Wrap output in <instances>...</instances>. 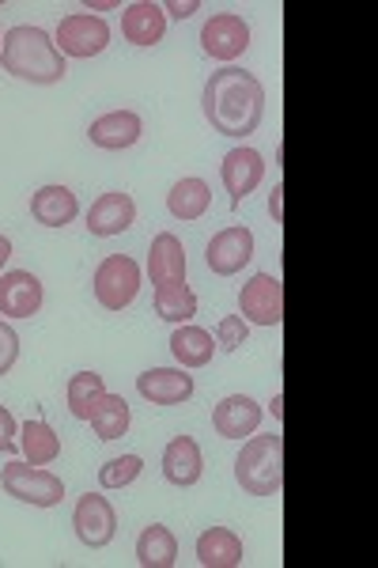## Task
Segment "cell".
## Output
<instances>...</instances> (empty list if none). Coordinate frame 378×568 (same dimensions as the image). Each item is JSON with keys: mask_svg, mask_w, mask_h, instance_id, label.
I'll use <instances>...</instances> for the list:
<instances>
[{"mask_svg": "<svg viewBox=\"0 0 378 568\" xmlns=\"http://www.w3.org/2000/svg\"><path fill=\"white\" fill-rule=\"evenodd\" d=\"M208 125L219 136H251L257 133L265 118V84L246 69L224 65L219 72H212L205 95H201Z\"/></svg>", "mask_w": 378, "mask_h": 568, "instance_id": "1", "label": "cell"}, {"mask_svg": "<svg viewBox=\"0 0 378 568\" xmlns=\"http://www.w3.org/2000/svg\"><path fill=\"white\" fill-rule=\"evenodd\" d=\"M0 69L8 77L23 80V84H61L64 72H69V61L61 58L58 42L42 31V27H12L0 42Z\"/></svg>", "mask_w": 378, "mask_h": 568, "instance_id": "2", "label": "cell"}, {"mask_svg": "<svg viewBox=\"0 0 378 568\" xmlns=\"http://www.w3.org/2000/svg\"><path fill=\"white\" fill-rule=\"evenodd\" d=\"M235 481L251 497H276L284 489V436H251L235 459Z\"/></svg>", "mask_w": 378, "mask_h": 568, "instance_id": "3", "label": "cell"}, {"mask_svg": "<svg viewBox=\"0 0 378 568\" xmlns=\"http://www.w3.org/2000/svg\"><path fill=\"white\" fill-rule=\"evenodd\" d=\"M0 489L8 493V497L31 504V508H58L64 500V481L58 478L53 470H45V466H31V463H8L4 470H0Z\"/></svg>", "mask_w": 378, "mask_h": 568, "instance_id": "4", "label": "cell"}, {"mask_svg": "<svg viewBox=\"0 0 378 568\" xmlns=\"http://www.w3.org/2000/svg\"><path fill=\"white\" fill-rule=\"evenodd\" d=\"M91 288H95V300L103 311H125L141 292V265L129 254H106L99 262L95 277H91Z\"/></svg>", "mask_w": 378, "mask_h": 568, "instance_id": "5", "label": "cell"}, {"mask_svg": "<svg viewBox=\"0 0 378 568\" xmlns=\"http://www.w3.org/2000/svg\"><path fill=\"white\" fill-rule=\"evenodd\" d=\"M53 42H58L61 58H99V53L110 45V27L106 20H99V16H88V12H76V16H64L58 23V34H53Z\"/></svg>", "mask_w": 378, "mask_h": 568, "instance_id": "6", "label": "cell"}, {"mask_svg": "<svg viewBox=\"0 0 378 568\" xmlns=\"http://www.w3.org/2000/svg\"><path fill=\"white\" fill-rule=\"evenodd\" d=\"M238 311L254 326H280L284 323V281L273 273H254L251 284L238 292Z\"/></svg>", "mask_w": 378, "mask_h": 568, "instance_id": "7", "label": "cell"}, {"mask_svg": "<svg viewBox=\"0 0 378 568\" xmlns=\"http://www.w3.org/2000/svg\"><path fill=\"white\" fill-rule=\"evenodd\" d=\"M72 527H76V538L88 549H106L118 535V511L103 493H84L76 500V511H72Z\"/></svg>", "mask_w": 378, "mask_h": 568, "instance_id": "8", "label": "cell"}, {"mask_svg": "<svg viewBox=\"0 0 378 568\" xmlns=\"http://www.w3.org/2000/svg\"><path fill=\"white\" fill-rule=\"evenodd\" d=\"M201 45H205L208 58L232 65L235 58H243V53L251 50V27H246L243 16H235V12H216L205 27H201Z\"/></svg>", "mask_w": 378, "mask_h": 568, "instance_id": "9", "label": "cell"}, {"mask_svg": "<svg viewBox=\"0 0 378 568\" xmlns=\"http://www.w3.org/2000/svg\"><path fill=\"white\" fill-rule=\"evenodd\" d=\"M251 258H254V232L243 224L216 232L205 246V262L216 277H235L243 265H251Z\"/></svg>", "mask_w": 378, "mask_h": 568, "instance_id": "10", "label": "cell"}, {"mask_svg": "<svg viewBox=\"0 0 378 568\" xmlns=\"http://www.w3.org/2000/svg\"><path fill=\"white\" fill-rule=\"evenodd\" d=\"M219 179H224V190L232 194V209H238L257 186H262V179H265L262 152L232 149V152L224 155V163H219Z\"/></svg>", "mask_w": 378, "mask_h": 568, "instance_id": "11", "label": "cell"}, {"mask_svg": "<svg viewBox=\"0 0 378 568\" xmlns=\"http://www.w3.org/2000/svg\"><path fill=\"white\" fill-rule=\"evenodd\" d=\"M45 288L31 270L0 273V315L8 318H31L42 311Z\"/></svg>", "mask_w": 378, "mask_h": 568, "instance_id": "12", "label": "cell"}, {"mask_svg": "<svg viewBox=\"0 0 378 568\" xmlns=\"http://www.w3.org/2000/svg\"><path fill=\"white\" fill-rule=\"evenodd\" d=\"M136 390L152 406H182V402L193 398L197 383H193V375L186 368H152L136 375Z\"/></svg>", "mask_w": 378, "mask_h": 568, "instance_id": "13", "label": "cell"}, {"mask_svg": "<svg viewBox=\"0 0 378 568\" xmlns=\"http://www.w3.org/2000/svg\"><path fill=\"white\" fill-rule=\"evenodd\" d=\"M141 133H144V122H141V114L136 110H110V114L103 118H95L91 122V144L95 149H103V152H125V149H133L136 141H141Z\"/></svg>", "mask_w": 378, "mask_h": 568, "instance_id": "14", "label": "cell"}, {"mask_svg": "<svg viewBox=\"0 0 378 568\" xmlns=\"http://www.w3.org/2000/svg\"><path fill=\"white\" fill-rule=\"evenodd\" d=\"M136 220V201L122 194V190H110L88 209V232L95 240H110V235H122L133 227Z\"/></svg>", "mask_w": 378, "mask_h": 568, "instance_id": "15", "label": "cell"}, {"mask_svg": "<svg viewBox=\"0 0 378 568\" xmlns=\"http://www.w3.org/2000/svg\"><path fill=\"white\" fill-rule=\"evenodd\" d=\"M257 425H262V406H257L251 394H227V398L212 409V428L224 439L254 436Z\"/></svg>", "mask_w": 378, "mask_h": 568, "instance_id": "16", "label": "cell"}, {"mask_svg": "<svg viewBox=\"0 0 378 568\" xmlns=\"http://www.w3.org/2000/svg\"><path fill=\"white\" fill-rule=\"evenodd\" d=\"M205 474V459H201V444L193 436H174L167 447H163V478H167L174 489H190V485L201 481Z\"/></svg>", "mask_w": 378, "mask_h": 568, "instance_id": "17", "label": "cell"}, {"mask_svg": "<svg viewBox=\"0 0 378 568\" xmlns=\"http://www.w3.org/2000/svg\"><path fill=\"white\" fill-rule=\"evenodd\" d=\"M147 277L160 288V284L171 281H186V246L174 232H160L152 240V251H147Z\"/></svg>", "mask_w": 378, "mask_h": 568, "instance_id": "18", "label": "cell"}, {"mask_svg": "<svg viewBox=\"0 0 378 568\" xmlns=\"http://www.w3.org/2000/svg\"><path fill=\"white\" fill-rule=\"evenodd\" d=\"M163 31H167V16H163V4H152V0H136V4L125 8L122 34L133 45L163 42Z\"/></svg>", "mask_w": 378, "mask_h": 568, "instance_id": "19", "label": "cell"}, {"mask_svg": "<svg viewBox=\"0 0 378 568\" xmlns=\"http://www.w3.org/2000/svg\"><path fill=\"white\" fill-rule=\"evenodd\" d=\"M80 213V201L69 186H42L31 194V216L42 227H64Z\"/></svg>", "mask_w": 378, "mask_h": 568, "instance_id": "20", "label": "cell"}, {"mask_svg": "<svg viewBox=\"0 0 378 568\" xmlns=\"http://www.w3.org/2000/svg\"><path fill=\"white\" fill-rule=\"evenodd\" d=\"M197 561L205 568H238L243 565V538L227 527H208L197 538Z\"/></svg>", "mask_w": 378, "mask_h": 568, "instance_id": "21", "label": "cell"}, {"mask_svg": "<svg viewBox=\"0 0 378 568\" xmlns=\"http://www.w3.org/2000/svg\"><path fill=\"white\" fill-rule=\"evenodd\" d=\"M171 353H174V361H178L186 372L190 368H205V364H212V356H216V342H212L208 329L186 323V326H174Z\"/></svg>", "mask_w": 378, "mask_h": 568, "instance_id": "22", "label": "cell"}, {"mask_svg": "<svg viewBox=\"0 0 378 568\" xmlns=\"http://www.w3.org/2000/svg\"><path fill=\"white\" fill-rule=\"evenodd\" d=\"M136 565L141 568H174L178 565V538L163 524H152L136 538Z\"/></svg>", "mask_w": 378, "mask_h": 568, "instance_id": "23", "label": "cell"}, {"mask_svg": "<svg viewBox=\"0 0 378 568\" xmlns=\"http://www.w3.org/2000/svg\"><path fill=\"white\" fill-rule=\"evenodd\" d=\"M129 420H133V414H129V402L122 398V394H103V398L91 406L88 414V425L95 428L99 439H122L129 433Z\"/></svg>", "mask_w": 378, "mask_h": 568, "instance_id": "24", "label": "cell"}, {"mask_svg": "<svg viewBox=\"0 0 378 568\" xmlns=\"http://www.w3.org/2000/svg\"><path fill=\"white\" fill-rule=\"evenodd\" d=\"M155 315L174 326L193 323V315H197V296H193L190 284L186 281L160 284V288H155Z\"/></svg>", "mask_w": 378, "mask_h": 568, "instance_id": "25", "label": "cell"}, {"mask_svg": "<svg viewBox=\"0 0 378 568\" xmlns=\"http://www.w3.org/2000/svg\"><path fill=\"white\" fill-rule=\"evenodd\" d=\"M212 205V190L205 179H178L167 194V209L174 220H201Z\"/></svg>", "mask_w": 378, "mask_h": 568, "instance_id": "26", "label": "cell"}, {"mask_svg": "<svg viewBox=\"0 0 378 568\" xmlns=\"http://www.w3.org/2000/svg\"><path fill=\"white\" fill-rule=\"evenodd\" d=\"M20 452L31 466H50L61 455V436L45 420H27L20 425Z\"/></svg>", "mask_w": 378, "mask_h": 568, "instance_id": "27", "label": "cell"}, {"mask_svg": "<svg viewBox=\"0 0 378 568\" xmlns=\"http://www.w3.org/2000/svg\"><path fill=\"white\" fill-rule=\"evenodd\" d=\"M106 394V383L99 372H76L69 379V387H64V398H69V414L76 420H88L91 406H95L99 398Z\"/></svg>", "mask_w": 378, "mask_h": 568, "instance_id": "28", "label": "cell"}, {"mask_svg": "<svg viewBox=\"0 0 378 568\" xmlns=\"http://www.w3.org/2000/svg\"><path fill=\"white\" fill-rule=\"evenodd\" d=\"M144 470V459L141 455H122V459H110L106 466H99V485L103 489H125L141 478Z\"/></svg>", "mask_w": 378, "mask_h": 568, "instance_id": "29", "label": "cell"}, {"mask_svg": "<svg viewBox=\"0 0 378 568\" xmlns=\"http://www.w3.org/2000/svg\"><path fill=\"white\" fill-rule=\"evenodd\" d=\"M246 337H251V323L243 315H224L216 323V349L238 353L246 345Z\"/></svg>", "mask_w": 378, "mask_h": 568, "instance_id": "30", "label": "cell"}, {"mask_svg": "<svg viewBox=\"0 0 378 568\" xmlns=\"http://www.w3.org/2000/svg\"><path fill=\"white\" fill-rule=\"evenodd\" d=\"M20 361V334L8 323H0V375H8Z\"/></svg>", "mask_w": 378, "mask_h": 568, "instance_id": "31", "label": "cell"}, {"mask_svg": "<svg viewBox=\"0 0 378 568\" xmlns=\"http://www.w3.org/2000/svg\"><path fill=\"white\" fill-rule=\"evenodd\" d=\"M16 452H20V425L0 406V455H16Z\"/></svg>", "mask_w": 378, "mask_h": 568, "instance_id": "32", "label": "cell"}, {"mask_svg": "<svg viewBox=\"0 0 378 568\" xmlns=\"http://www.w3.org/2000/svg\"><path fill=\"white\" fill-rule=\"evenodd\" d=\"M197 0H186V4H178V0H171V4H163V16H174V20H190L193 12H197Z\"/></svg>", "mask_w": 378, "mask_h": 568, "instance_id": "33", "label": "cell"}, {"mask_svg": "<svg viewBox=\"0 0 378 568\" xmlns=\"http://www.w3.org/2000/svg\"><path fill=\"white\" fill-rule=\"evenodd\" d=\"M269 213H273V220H276V224H280V220H284V186H280V182H276V186H273V197H269Z\"/></svg>", "mask_w": 378, "mask_h": 568, "instance_id": "34", "label": "cell"}, {"mask_svg": "<svg viewBox=\"0 0 378 568\" xmlns=\"http://www.w3.org/2000/svg\"><path fill=\"white\" fill-rule=\"evenodd\" d=\"M8 258H12V240H8V235H0V270L8 265Z\"/></svg>", "mask_w": 378, "mask_h": 568, "instance_id": "35", "label": "cell"}, {"mask_svg": "<svg viewBox=\"0 0 378 568\" xmlns=\"http://www.w3.org/2000/svg\"><path fill=\"white\" fill-rule=\"evenodd\" d=\"M273 417H276V420L284 417V394H273Z\"/></svg>", "mask_w": 378, "mask_h": 568, "instance_id": "36", "label": "cell"}]
</instances>
